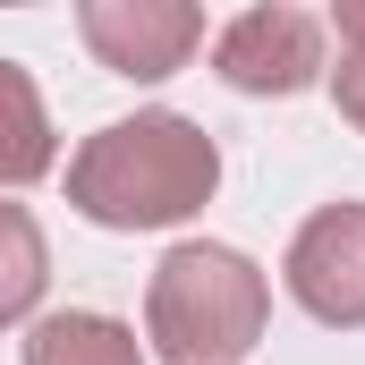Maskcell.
I'll return each mask as SVG.
<instances>
[{"mask_svg":"<svg viewBox=\"0 0 365 365\" xmlns=\"http://www.w3.org/2000/svg\"><path fill=\"white\" fill-rule=\"evenodd\" d=\"M26 365H145V349L110 314H43L26 331Z\"/></svg>","mask_w":365,"mask_h":365,"instance_id":"cell-7","label":"cell"},{"mask_svg":"<svg viewBox=\"0 0 365 365\" xmlns=\"http://www.w3.org/2000/svg\"><path fill=\"white\" fill-rule=\"evenodd\" d=\"M77 34H86V51L110 77L153 86V77L187 68V51L204 43V17L187 0H86L77 9Z\"/></svg>","mask_w":365,"mask_h":365,"instance_id":"cell-5","label":"cell"},{"mask_svg":"<svg viewBox=\"0 0 365 365\" xmlns=\"http://www.w3.org/2000/svg\"><path fill=\"white\" fill-rule=\"evenodd\" d=\"M51 110H43V93L34 77L17 68V60H0V187H34L51 170Z\"/></svg>","mask_w":365,"mask_h":365,"instance_id":"cell-6","label":"cell"},{"mask_svg":"<svg viewBox=\"0 0 365 365\" xmlns=\"http://www.w3.org/2000/svg\"><path fill=\"white\" fill-rule=\"evenodd\" d=\"M212 68L230 93H306L323 77V17L306 9H238L212 34Z\"/></svg>","mask_w":365,"mask_h":365,"instance_id":"cell-4","label":"cell"},{"mask_svg":"<svg viewBox=\"0 0 365 365\" xmlns=\"http://www.w3.org/2000/svg\"><path fill=\"white\" fill-rule=\"evenodd\" d=\"M289 297L331 323V331H365V204H323L297 238H289Z\"/></svg>","mask_w":365,"mask_h":365,"instance_id":"cell-3","label":"cell"},{"mask_svg":"<svg viewBox=\"0 0 365 365\" xmlns=\"http://www.w3.org/2000/svg\"><path fill=\"white\" fill-rule=\"evenodd\" d=\"M212 187H221V145L179 110L110 119L68 162V204L102 230H170L212 204Z\"/></svg>","mask_w":365,"mask_h":365,"instance_id":"cell-1","label":"cell"},{"mask_svg":"<svg viewBox=\"0 0 365 365\" xmlns=\"http://www.w3.org/2000/svg\"><path fill=\"white\" fill-rule=\"evenodd\" d=\"M331 26H340V51H365V0H340Z\"/></svg>","mask_w":365,"mask_h":365,"instance_id":"cell-10","label":"cell"},{"mask_svg":"<svg viewBox=\"0 0 365 365\" xmlns=\"http://www.w3.org/2000/svg\"><path fill=\"white\" fill-rule=\"evenodd\" d=\"M264 314H272L264 272L212 238L170 247L153 264V289H145V340L170 365H238L264 340Z\"/></svg>","mask_w":365,"mask_h":365,"instance_id":"cell-2","label":"cell"},{"mask_svg":"<svg viewBox=\"0 0 365 365\" xmlns=\"http://www.w3.org/2000/svg\"><path fill=\"white\" fill-rule=\"evenodd\" d=\"M331 102H340L349 128H365V51H340V68H331Z\"/></svg>","mask_w":365,"mask_h":365,"instance_id":"cell-9","label":"cell"},{"mask_svg":"<svg viewBox=\"0 0 365 365\" xmlns=\"http://www.w3.org/2000/svg\"><path fill=\"white\" fill-rule=\"evenodd\" d=\"M51 280V255H43V230L26 204H0V323H26L34 297Z\"/></svg>","mask_w":365,"mask_h":365,"instance_id":"cell-8","label":"cell"}]
</instances>
